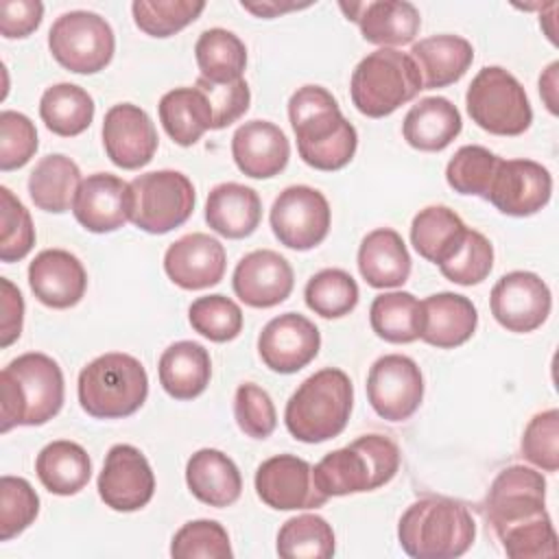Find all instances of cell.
<instances>
[{
	"label": "cell",
	"instance_id": "6da1fadb",
	"mask_svg": "<svg viewBox=\"0 0 559 559\" xmlns=\"http://www.w3.org/2000/svg\"><path fill=\"white\" fill-rule=\"evenodd\" d=\"M288 120L299 157L314 170L345 168L358 146L354 124L341 114L336 98L321 85H304L288 100Z\"/></svg>",
	"mask_w": 559,
	"mask_h": 559
},
{
	"label": "cell",
	"instance_id": "7a4b0ae2",
	"mask_svg": "<svg viewBox=\"0 0 559 559\" xmlns=\"http://www.w3.org/2000/svg\"><path fill=\"white\" fill-rule=\"evenodd\" d=\"M63 371L55 358L26 352L0 371V432L44 426L63 406Z\"/></svg>",
	"mask_w": 559,
	"mask_h": 559
},
{
	"label": "cell",
	"instance_id": "3957f363",
	"mask_svg": "<svg viewBox=\"0 0 559 559\" xmlns=\"http://www.w3.org/2000/svg\"><path fill=\"white\" fill-rule=\"evenodd\" d=\"M476 537L467 507L443 496L413 502L397 522V542L415 559H454L465 555Z\"/></svg>",
	"mask_w": 559,
	"mask_h": 559
},
{
	"label": "cell",
	"instance_id": "277c9868",
	"mask_svg": "<svg viewBox=\"0 0 559 559\" xmlns=\"http://www.w3.org/2000/svg\"><path fill=\"white\" fill-rule=\"evenodd\" d=\"M354 386L343 369L325 367L308 376L284 408L288 432L301 443H323L338 437L352 415Z\"/></svg>",
	"mask_w": 559,
	"mask_h": 559
},
{
	"label": "cell",
	"instance_id": "5b68a950",
	"mask_svg": "<svg viewBox=\"0 0 559 559\" xmlns=\"http://www.w3.org/2000/svg\"><path fill=\"white\" fill-rule=\"evenodd\" d=\"M400 469V448L384 435H362L349 445L328 452L314 467L317 489L328 496L373 491Z\"/></svg>",
	"mask_w": 559,
	"mask_h": 559
},
{
	"label": "cell",
	"instance_id": "8992f818",
	"mask_svg": "<svg viewBox=\"0 0 559 559\" xmlns=\"http://www.w3.org/2000/svg\"><path fill=\"white\" fill-rule=\"evenodd\" d=\"M76 393L81 408L90 417L122 419L146 402L148 376L135 356L109 352L81 369Z\"/></svg>",
	"mask_w": 559,
	"mask_h": 559
},
{
	"label": "cell",
	"instance_id": "52a82bcc",
	"mask_svg": "<svg viewBox=\"0 0 559 559\" xmlns=\"http://www.w3.org/2000/svg\"><path fill=\"white\" fill-rule=\"evenodd\" d=\"M424 90L419 70L408 52L378 48L362 57L352 72L354 107L367 118H384Z\"/></svg>",
	"mask_w": 559,
	"mask_h": 559
},
{
	"label": "cell",
	"instance_id": "ba28073f",
	"mask_svg": "<svg viewBox=\"0 0 559 559\" xmlns=\"http://www.w3.org/2000/svg\"><path fill=\"white\" fill-rule=\"evenodd\" d=\"M465 107L472 122L493 135H522L533 122L522 83L500 66L478 70L467 87Z\"/></svg>",
	"mask_w": 559,
	"mask_h": 559
},
{
	"label": "cell",
	"instance_id": "9c48e42d",
	"mask_svg": "<svg viewBox=\"0 0 559 559\" xmlns=\"http://www.w3.org/2000/svg\"><path fill=\"white\" fill-rule=\"evenodd\" d=\"M131 223L146 234H168L194 212V186L179 170H151L131 181Z\"/></svg>",
	"mask_w": 559,
	"mask_h": 559
},
{
	"label": "cell",
	"instance_id": "30bf717a",
	"mask_svg": "<svg viewBox=\"0 0 559 559\" xmlns=\"http://www.w3.org/2000/svg\"><path fill=\"white\" fill-rule=\"evenodd\" d=\"M48 48L59 66L74 74L105 70L116 50L109 22L94 11L61 13L48 31Z\"/></svg>",
	"mask_w": 559,
	"mask_h": 559
},
{
	"label": "cell",
	"instance_id": "8fae6325",
	"mask_svg": "<svg viewBox=\"0 0 559 559\" xmlns=\"http://www.w3.org/2000/svg\"><path fill=\"white\" fill-rule=\"evenodd\" d=\"M546 478L526 465L504 467L485 496V518L493 533L546 518Z\"/></svg>",
	"mask_w": 559,
	"mask_h": 559
},
{
	"label": "cell",
	"instance_id": "7c38bea8",
	"mask_svg": "<svg viewBox=\"0 0 559 559\" xmlns=\"http://www.w3.org/2000/svg\"><path fill=\"white\" fill-rule=\"evenodd\" d=\"M269 223L280 245L295 251H308L325 240L332 210L317 188L301 183L288 186L273 201Z\"/></svg>",
	"mask_w": 559,
	"mask_h": 559
},
{
	"label": "cell",
	"instance_id": "4fadbf2b",
	"mask_svg": "<svg viewBox=\"0 0 559 559\" xmlns=\"http://www.w3.org/2000/svg\"><path fill=\"white\" fill-rule=\"evenodd\" d=\"M367 400L386 421H404L415 415L424 400L419 365L404 354L380 356L367 373Z\"/></svg>",
	"mask_w": 559,
	"mask_h": 559
},
{
	"label": "cell",
	"instance_id": "5bb4252c",
	"mask_svg": "<svg viewBox=\"0 0 559 559\" xmlns=\"http://www.w3.org/2000/svg\"><path fill=\"white\" fill-rule=\"evenodd\" d=\"M552 194V177L546 166L533 159H502L498 162L485 201L498 212L515 218L533 216L544 210Z\"/></svg>",
	"mask_w": 559,
	"mask_h": 559
},
{
	"label": "cell",
	"instance_id": "9a60e30c",
	"mask_svg": "<svg viewBox=\"0 0 559 559\" xmlns=\"http://www.w3.org/2000/svg\"><path fill=\"white\" fill-rule=\"evenodd\" d=\"M489 308L493 319L509 332L537 330L550 314L552 295L548 284L531 271L504 273L491 288Z\"/></svg>",
	"mask_w": 559,
	"mask_h": 559
},
{
	"label": "cell",
	"instance_id": "2e32d148",
	"mask_svg": "<svg viewBox=\"0 0 559 559\" xmlns=\"http://www.w3.org/2000/svg\"><path fill=\"white\" fill-rule=\"evenodd\" d=\"M96 487L109 509L131 513L151 502L155 474L148 459L135 445L116 443L105 456Z\"/></svg>",
	"mask_w": 559,
	"mask_h": 559
},
{
	"label": "cell",
	"instance_id": "e0dca14e",
	"mask_svg": "<svg viewBox=\"0 0 559 559\" xmlns=\"http://www.w3.org/2000/svg\"><path fill=\"white\" fill-rule=\"evenodd\" d=\"M255 493L275 511L319 509L328 502L312 478V465L295 454H277L255 469Z\"/></svg>",
	"mask_w": 559,
	"mask_h": 559
},
{
	"label": "cell",
	"instance_id": "ac0fdd59",
	"mask_svg": "<svg viewBox=\"0 0 559 559\" xmlns=\"http://www.w3.org/2000/svg\"><path fill=\"white\" fill-rule=\"evenodd\" d=\"M321 347L319 328L299 312L273 317L258 336V354L275 373H297L310 365Z\"/></svg>",
	"mask_w": 559,
	"mask_h": 559
},
{
	"label": "cell",
	"instance_id": "d6986e66",
	"mask_svg": "<svg viewBox=\"0 0 559 559\" xmlns=\"http://www.w3.org/2000/svg\"><path fill=\"white\" fill-rule=\"evenodd\" d=\"M157 131L151 116L133 105L118 103L103 118V146L114 166L138 170L146 166L157 151Z\"/></svg>",
	"mask_w": 559,
	"mask_h": 559
},
{
	"label": "cell",
	"instance_id": "ffe728a7",
	"mask_svg": "<svg viewBox=\"0 0 559 559\" xmlns=\"http://www.w3.org/2000/svg\"><path fill=\"white\" fill-rule=\"evenodd\" d=\"M131 183L118 175L94 173L87 175L72 203L76 223L92 234H109L131 221Z\"/></svg>",
	"mask_w": 559,
	"mask_h": 559
},
{
	"label": "cell",
	"instance_id": "44dd1931",
	"mask_svg": "<svg viewBox=\"0 0 559 559\" xmlns=\"http://www.w3.org/2000/svg\"><path fill=\"white\" fill-rule=\"evenodd\" d=\"M293 284V266L273 249H255L242 255L231 275L236 297L251 308H273L286 301Z\"/></svg>",
	"mask_w": 559,
	"mask_h": 559
},
{
	"label": "cell",
	"instance_id": "7402d4cb",
	"mask_svg": "<svg viewBox=\"0 0 559 559\" xmlns=\"http://www.w3.org/2000/svg\"><path fill=\"white\" fill-rule=\"evenodd\" d=\"M227 266V253L221 240L210 234H186L164 253V271L173 284L183 290H203L216 286Z\"/></svg>",
	"mask_w": 559,
	"mask_h": 559
},
{
	"label": "cell",
	"instance_id": "603a6c76",
	"mask_svg": "<svg viewBox=\"0 0 559 559\" xmlns=\"http://www.w3.org/2000/svg\"><path fill=\"white\" fill-rule=\"evenodd\" d=\"M28 286L39 304L66 310L83 299L87 273L74 253L66 249H44L28 264Z\"/></svg>",
	"mask_w": 559,
	"mask_h": 559
},
{
	"label": "cell",
	"instance_id": "cb8c5ba5",
	"mask_svg": "<svg viewBox=\"0 0 559 559\" xmlns=\"http://www.w3.org/2000/svg\"><path fill=\"white\" fill-rule=\"evenodd\" d=\"M231 157L238 170L251 179L280 175L290 157L286 133L269 120H249L231 138Z\"/></svg>",
	"mask_w": 559,
	"mask_h": 559
},
{
	"label": "cell",
	"instance_id": "d4e9b609",
	"mask_svg": "<svg viewBox=\"0 0 559 559\" xmlns=\"http://www.w3.org/2000/svg\"><path fill=\"white\" fill-rule=\"evenodd\" d=\"M347 20L356 22L365 41L391 48L411 44L421 26V15L406 0H378L341 4Z\"/></svg>",
	"mask_w": 559,
	"mask_h": 559
},
{
	"label": "cell",
	"instance_id": "484cf974",
	"mask_svg": "<svg viewBox=\"0 0 559 559\" xmlns=\"http://www.w3.org/2000/svg\"><path fill=\"white\" fill-rule=\"evenodd\" d=\"M476 325V306L465 295L443 290L421 301L419 338L437 349H452L467 343Z\"/></svg>",
	"mask_w": 559,
	"mask_h": 559
},
{
	"label": "cell",
	"instance_id": "4316f807",
	"mask_svg": "<svg viewBox=\"0 0 559 559\" xmlns=\"http://www.w3.org/2000/svg\"><path fill=\"white\" fill-rule=\"evenodd\" d=\"M186 485L197 500L216 509L234 504L242 493L238 465L214 448H201L188 459Z\"/></svg>",
	"mask_w": 559,
	"mask_h": 559
},
{
	"label": "cell",
	"instance_id": "83f0119b",
	"mask_svg": "<svg viewBox=\"0 0 559 559\" xmlns=\"http://www.w3.org/2000/svg\"><path fill=\"white\" fill-rule=\"evenodd\" d=\"M262 221V201L249 186L225 181L210 190L205 201V223L216 234L238 240L251 236Z\"/></svg>",
	"mask_w": 559,
	"mask_h": 559
},
{
	"label": "cell",
	"instance_id": "f1b7e54d",
	"mask_svg": "<svg viewBox=\"0 0 559 559\" xmlns=\"http://www.w3.org/2000/svg\"><path fill=\"white\" fill-rule=\"evenodd\" d=\"M424 90H437L456 83L469 70L474 61L472 44L461 35H432L419 39L411 48Z\"/></svg>",
	"mask_w": 559,
	"mask_h": 559
},
{
	"label": "cell",
	"instance_id": "f546056e",
	"mask_svg": "<svg viewBox=\"0 0 559 559\" xmlns=\"http://www.w3.org/2000/svg\"><path fill=\"white\" fill-rule=\"evenodd\" d=\"M358 271L373 288L402 286L411 275V253L391 227L369 231L358 247Z\"/></svg>",
	"mask_w": 559,
	"mask_h": 559
},
{
	"label": "cell",
	"instance_id": "4dcf8cb0",
	"mask_svg": "<svg viewBox=\"0 0 559 559\" xmlns=\"http://www.w3.org/2000/svg\"><path fill=\"white\" fill-rule=\"evenodd\" d=\"M461 129L463 120L456 105L443 96L421 98L408 109L402 122V135L408 146L424 153L443 151L452 144Z\"/></svg>",
	"mask_w": 559,
	"mask_h": 559
},
{
	"label": "cell",
	"instance_id": "1f68e13d",
	"mask_svg": "<svg viewBox=\"0 0 559 559\" xmlns=\"http://www.w3.org/2000/svg\"><path fill=\"white\" fill-rule=\"evenodd\" d=\"M159 384L175 400L199 397L212 378L210 352L194 341H177L164 349L157 362Z\"/></svg>",
	"mask_w": 559,
	"mask_h": 559
},
{
	"label": "cell",
	"instance_id": "d6a6232c",
	"mask_svg": "<svg viewBox=\"0 0 559 559\" xmlns=\"http://www.w3.org/2000/svg\"><path fill=\"white\" fill-rule=\"evenodd\" d=\"M35 474L50 493L74 496L90 483L92 459L87 450L74 441H50L35 459Z\"/></svg>",
	"mask_w": 559,
	"mask_h": 559
},
{
	"label": "cell",
	"instance_id": "836d02e7",
	"mask_svg": "<svg viewBox=\"0 0 559 559\" xmlns=\"http://www.w3.org/2000/svg\"><path fill=\"white\" fill-rule=\"evenodd\" d=\"M159 122L179 146H192L212 129V109L199 87H175L159 98Z\"/></svg>",
	"mask_w": 559,
	"mask_h": 559
},
{
	"label": "cell",
	"instance_id": "e575fe53",
	"mask_svg": "<svg viewBox=\"0 0 559 559\" xmlns=\"http://www.w3.org/2000/svg\"><path fill=\"white\" fill-rule=\"evenodd\" d=\"M81 170L68 155L50 153L41 157L28 175V194L35 207L52 214L68 212L81 186Z\"/></svg>",
	"mask_w": 559,
	"mask_h": 559
},
{
	"label": "cell",
	"instance_id": "d590c367",
	"mask_svg": "<svg viewBox=\"0 0 559 559\" xmlns=\"http://www.w3.org/2000/svg\"><path fill=\"white\" fill-rule=\"evenodd\" d=\"M465 223L448 205H428L419 210L411 223V245L415 251L432 262H445L465 238Z\"/></svg>",
	"mask_w": 559,
	"mask_h": 559
},
{
	"label": "cell",
	"instance_id": "8d00e7d4",
	"mask_svg": "<svg viewBox=\"0 0 559 559\" xmlns=\"http://www.w3.org/2000/svg\"><path fill=\"white\" fill-rule=\"evenodd\" d=\"M94 98L74 83H55L39 98V118L61 138L83 133L94 120Z\"/></svg>",
	"mask_w": 559,
	"mask_h": 559
},
{
	"label": "cell",
	"instance_id": "74e56055",
	"mask_svg": "<svg viewBox=\"0 0 559 559\" xmlns=\"http://www.w3.org/2000/svg\"><path fill=\"white\" fill-rule=\"evenodd\" d=\"M199 76L212 83H229L242 79L247 68V48L242 39L227 28H207L194 44Z\"/></svg>",
	"mask_w": 559,
	"mask_h": 559
},
{
	"label": "cell",
	"instance_id": "f35d334b",
	"mask_svg": "<svg viewBox=\"0 0 559 559\" xmlns=\"http://www.w3.org/2000/svg\"><path fill=\"white\" fill-rule=\"evenodd\" d=\"M369 323L376 336L386 343H413L419 338L421 301L406 290L382 293L371 301Z\"/></svg>",
	"mask_w": 559,
	"mask_h": 559
},
{
	"label": "cell",
	"instance_id": "ab89813d",
	"mask_svg": "<svg viewBox=\"0 0 559 559\" xmlns=\"http://www.w3.org/2000/svg\"><path fill=\"white\" fill-rule=\"evenodd\" d=\"M275 550L282 559H328L336 550V537L325 518L301 513L282 524Z\"/></svg>",
	"mask_w": 559,
	"mask_h": 559
},
{
	"label": "cell",
	"instance_id": "60d3db41",
	"mask_svg": "<svg viewBox=\"0 0 559 559\" xmlns=\"http://www.w3.org/2000/svg\"><path fill=\"white\" fill-rule=\"evenodd\" d=\"M358 284L343 269H323L314 273L306 288V306L323 319H341L349 314L358 304Z\"/></svg>",
	"mask_w": 559,
	"mask_h": 559
},
{
	"label": "cell",
	"instance_id": "b9f144b4",
	"mask_svg": "<svg viewBox=\"0 0 559 559\" xmlns=\"http://www.w3.org/2000/svg\"><path fill=\"white\" fill-rule=\"evenodd\" d=\"M205 9L201 0H135L131 4L135 26L151 37H170L192 24Z\"/></svg>",
	"mask_w": 559,
	"mask_h": 559
},
{
	"label": "cell",
	"instance_id": "7bdbcfd3",
	"mask_svg": "<svg viewBox=\"0 0 559 559\" xmlns=\"http://www.w3.org/2000/svg\"><path fill=\"white\" fill-rule=\"evenodd\" d=\"M500 157L480 144L461 146L445 166V181L459 194L480 197L489 188Z\"/></svg>",
	"mask_w": 559,
	"mask_h": 559
},
{
	"label": "cell",
	"instance_id": "ee69618b",
	"mask_svg": "<svg viewBox=\"0 0 559 559\" xmlns=\"http://www.w3.org/2000/svg\"><path fill=\"white\" fill-rule=\"evenodd\" d=\"M188 319L194 332L214 343L234 341L242 330L240 306L218 293L194 299L188 308Z\"/></svg>",
	"mask_w": 559,
	"mask_h": 559
},
{
	"label": "cell",
	"instance_id": "f6af8a7d",
	"mask_svg": "<svg viewBox=\"0 0 559 559\" xmlns=\"http://www.w3.org/2000/svg\"><path fill=\"white\" fill-rule=\"evenodd\" d=\"M493 269V245L489 238L476 229L465 231L459 249L439 264V271L445 280L459 286H474L487 280Z\"/></svg>",
	"mask_w": 559,
	"mask_h": 559
},
{
	"label": "cell",
	"instance_id": "bcb514c9",
	"mask_svg": "<svg viewBox=\"0 0 559 559\" xmlns=\"http://www.w3.org/2000/svg\"><path fill=\"white\" fill-rule=\"evenodd\" d=\"M170 555L175 559H231L234 550L223 524L216 520H190L173 535Z\"/></svg>",
	"mask_w": 559,
	"mask_h": 559
},
{
	"label": "cell",
	"instance_id": "7dc6e473",
	"mask_svg": "<svg viewBox=\"0 0 559 559\" xmlns=\"http://www.w3.org/2000/svg\"><path fill=\"white\" fill-rule=\"evenodd\" d=\"M35 245V227L24 203L0 186V260L17 262L31 253Z\"/></svg>",
	"mask_w": 559,
	"mask_h": 559
},
{
	"label": "cell",
	"instance_id": "c3c4849f",
	"mask_svg": "<svg viewBox=\"0 0 559 559\" xmlns=\"http://www.w3.org/2000/svg\"><path fill=\"white\" fill-rule=\"evenodd\" d=\"M39 513V496L22 476L0 478V539L9 542L26 531Z\"/></svg>",
	"mask_w": 559,
	"mask_h": 559
},
{
	"label": "cell",
	"instance_id": "681fc988",
	"mask_svg": "<svg viewBox=\"0 0 559 559\" xmlns=\"http://www.w3.org/2000/svg\"><path fill=\"white\" fill-rule=\"evenodd\" d=\"M522 456L544 472L559 469V413L542 411L531 417L522 435Z\"/></svg>",
	"mask_w": 559,
	"mask_h": 559
},
{
	"label": "cell",
	"instance_id": "f907efd6",
	"mask_svg": "<svg viewBox=\"0 0 559 559\" xmlns=\"http://www.w3.org/2000/svg\"><path fill=\"white\" fill-rule=\"evenodd\" d=\"M234 419L247 437L266 439L277 426L275 404L262 386L245 382L236 389L234 395Z\"/></svg>",
	"mask_w": 559,
	"mask_h": 559
},
{
	"label": "cell",
	"instance_id": "816d5d0a",
	"mask_svg": "<svg viewBox=\"0 0 559 559\" xmlns=\"http://www.w3.org/2000/svg\"><path fill=\"white\" fill-rule=\"evenodd\" d=\"M37 146V129L31 118L20 111L4 109L0 114V170L9 173L26 166Z\"/></svg>",
	"mask_w": 559,
	"mask_h": 559
},
{
	"label": "cell",
	"instance_id": "f5cc1de1",
	"mask_svg": "<svg viewBox=\"0 0 559 559\" xmlns=\"http://www.w3.org/2000/svg\"><path fill=\"white\" fill-rule=\"evenodd\" d=\"M511 559H544L557 555V533L550 515L498 533Z\"/></svg>",
	"mask_w": 559,
	"mask_h": 559
},
{
	"label": "cell",
	"instance_id": "db71d44e",
	"mask_svg": "<svg viewBox=\"0 0 559 559\" xmlns=\"http://www.w3.org/2000/svg\"><path fill=\"white\" fill-rule=\"evenodd\" d=\"M194 87H199L212 109V129H225L231 122H236L245 111L249 109L251 103V92L245 79L229 81V83H212L203 76L197 79Z\"/></svg>",
	"mask_w": 559,
	"mask_h": 559
},
{
	"label": "cell",
	"instance_id": "11a10c76",
	"mask_svg": "<svg viewBox=\"0 0 559 559\" xmlns=\"http://www.w3.org/2000/svg\"><path fill=\"white\" fill-rule=\"evenodd\" d=\"M44 4L39 0H2L0 2V33L7 39L28 37L39 28Z\"/></svg>",
	"mask_w": 559,
	"mask_h": 559
},
{
	"label": "cell",
	"instance_id": "9f6ffc18",
	"mask_svg": "<svg viewBox=\"0 0 559 559\" xmlns=\"http://www.w3.org/2000/svg\"><path fill=\"white\" fill-rule=\"evenodd\" d=\"M0 345L9 347L22 334L24 299L20 288L7 277H0Z\"/></svg>",
	"mask_w": 559,
	"mask_h": 559
},
{
	"label": "cell",
	"instance_id": "6f0895ef",
	"mask_svg": "<svg viewBox=\"0 0 559 559\" xmlns=\"http://www.w3.org/2000/svg\"><path fill=\"white\" fill-rule=\"evenodd\" d=\"M240 7L258 17H277L286 11L295 9H306L310 4H297V2H275V0H264V2H240Z\"/></svg>",
	"mask_w": 559,
	"mask_h": 559
},
{
	"label": "cell",
	"instance_id": "680465c9",
	"mask_svg": "<svg viewBox=\"0 0 559 559\" xmlns=\"http://www.w3.org/2000/svg\"><path fill=\"white\" fill-rule=\"evenodd\" d=\"M557 70H559V63L552 61L539 76V94L546 103V109L552 116H557V111H559V107H557Z\"/></svg>",
	"mask_w": 559,
	"mask_h": 559
}]
</instances>
